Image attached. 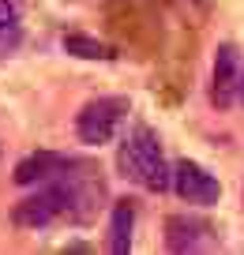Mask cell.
<instances>
[{"label": "cell", "mask_w": 244, "mask_h": 255, "mask_svg": "<svg viewBox=\"0 0 244 255\" xmlns=\"http://www.w3.org/2000/svg\"><path fill=\"white\" fill-rule=\"evenodd\" d=\"M173 191L181 195L184 203H196V207H211V203H218L222 195V184L214 180L211 173H207L199 161H177L173 165Z\"/></svg>", "instance_id": "obj_5"}, {"label": "cell", "mask_w": 244, "mask_h": 255, "mask_svg": "<svg viewBox=\"0 0 244 255\" xmlns=\"http://www.w3.org/2000/svg\"><path fill=\"white\" fill-rule=\"evenodd\" d=\"M166 248H169V252H177V255L214 248V229L203 222V218L173 214V218L166 222Z\"/></svg>", "instance_id": "obj_6"}, {"label": "cell", "mask_w": 244, "mask_h": 255, "mask_svg": "<svg viewBox=\"0 0 244 255\" xmlns=\"http://www.w3.org/2000/svg\"><path fill=\"white\" fill-rule=\"evenodd\" d=\"M117 169L124 180L139 184L147 191H166L173 188V169L166 165V154H162V143L150 128L135 124L124 139H120L117 150Z\"/></svg>", "instance_id": "obj_1"}, {"label": "cell", "mask_w": 244, "mask_h": 255, "mask_svg": "<svg viewBox=\"0 0 244 255\" xmlns=\"http://www.w3.org/2000/svg\"><path fill=\"white\" fill-rule=\"evenodd\" d=\"M68 210H71V203H68L64 184L60 180H45V188H38L34 195H26L23 203H15L11 222H15L19 229H45V225H53L56 218H64Z\"/></svg>", "instance_id": "obj_3"}, {"label": "cell", "mask_w": 244, "mask_h": 255, "mask_svg": "<svg viewBox=\"0 0 244 255\" xmlns=\"http://www.w3.org/2000/svg\"><path fill=\"white\" fill-rule=\"evenodd\" d=\"M23 45V8L19 0H0V60H8Z\"/></svg>", "instance_id": "obj_9"}, {"label": "cell", "mask_w": 244, "mask_h": 255, "mask_svg": "<svg viewBox=\"0 0 244 255\" xmlns=\"http://www.w3.org/2000/svg\"><path fill=\"white\" fill-rule=\"evenodd\" d=\"M128 117V98H94L79 109L75 117V135L87 146H102L117 135V128Z\"/></svg>", "instance_id": "obj_2"}, {"label": "cell", "mask_w": 244, "mask_h": 255, "mask_svg": "<svg viewBox=\"0 0 244 255\" xmlns=\"http://www.w3.org/2000/svg\"><path fill=\"white\" fill-rule=\"evenodd\" d=\"M241 102H244V79H241Z\"/></svg>", "instance_id": "obj_11"}, {"label": "cell", "mask_w": 244, "mask_h": 255, "mask_svg": "<svg viewBox=\"0 0 244 255\" xmlns=\"http://www.w3.org/2000/svg\"><path fill=\"white\" fill-rule=\"evenodd\" d=\"M132 229H135V203L132 199H120L113 203V218H109V248L113 255H128L132 252Z\"/></svg>", "instance_id": "obj_7"}, {"label": "cell", "mask_w": 244, "mask_h": 255, "mask_svg": "<svg viewBox=\"0 0 244 255\" xmlns=\"http://www.w3.org/2000/svg\"><path fill=\"white\" fill-rule=\"evenodd\" d=\"M241 79H244V60L241 49L233 41H222L214 49V75H211V98L218 109H229V105L241 98Z\"/></svg>", "instance_id": "obj_4"}, {"label": "cell", "mask_w": 244, "mask_h": 255, "mask_svg": "<svg viewBox=\"0 0 244 255\" xmlns=\"http://www.w3.org/2000/svg\"><path fill=\"white\" fill-rule=\"evenodd\" d=\"M64 53H71V56H79V60H113V49L105 45V41H98V38H87V34H64Z\"/></svg>", "instance_id": "obj_10"}, {"label": "cell", "mask_w": 244, "mask_h": 255, "mask_svg": "<svg viewBox=\"0 0 244 255\" xmlns=\"http://www.w3.org/2000/svg\"><path fill=\"white\" fill-rule=\"evenodd\" d=\"M68 161L71 158H60V154H30V158H23L15 165V184H23V188L26 184H45V180H53Z\"/></svg>", "instance_id": "obj_8"}]
</instances>
